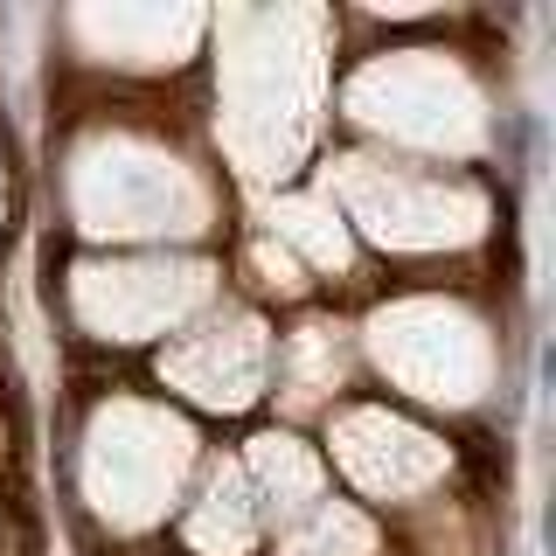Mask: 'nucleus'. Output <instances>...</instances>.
<instances>
[{"instance_id": "20e7f679", "label": "nucleus", "mask_w": 556, "mask_h": 556, "mask_svg": "<svg viewBox=\"0 0 556 556\" xmlns=\"http://www.w3.org/2000/svg\"><path fill=\"white\" fill-rule=\"evenodd\" d=\"M362 549H369V529H362L348 508H341V515L327 508L313 529H300V535L286 543V556H362Z\"/></svg>"}, {"instance_id": "f03ea898", "label": "nucleus", "mask_w": 556, "mask_h": 556, "mask_svg": "<svg viewBox=\"0 0 556 556\" xmlns=\"http://www.w3.org/2000/svg\"><path fill=\"white\" fill-rule=\"evenodd\" d=\"M251 529H257V515L243 508V480L223 466L216 486H208V508L188 521V535H195L202 549H243V543H251Z\"/></svg>"}, {"instance_id": "39448f33", "label": "nucleus", "mask_w": 556, "mask_h": 556, "mask_svg": "<svg viewBox=\"0 0 556 556\" xmlns=\"http://www.w3.org/2000/svg\"><path fill=\"white\" fill-rule=\"evenodd\" d=\"M251 466L265 473L271 494H313V459H306V452L292 445V439H257Z\"/></svg>"}, {"instance_id": "7ed1b4c3", "label": "nucleus", "mask_w": 556, "mask_h": 556, "mask_svg": "<svg viewBox=\"0 0 556 556\" xmlns=\"http://www.w3.org/2000/svg\"><path fill=\"white\" fill-rule=\"evenodd\" d=\"M278 237H292V243H306L313 251V265H348V237H341V223L327 216V208H313V202H278Z\"/></svg>"}, {"instance_id": "0eeeda50", "label": "nucleus", "mask_w": 556, "mask_h": 556, "mask_svg": "<svg viewBox=\"0 0 556 556\" xmlns=\"http://www.w3.org/2000/svg\"><path fill=\"white\" fill-rule=\"evenodd\" d=\"M257 271H265V286H278V292H300L306 286L300 265H292L286 251H271V243H257Z\"/></svg>"}, {"instance_id": "423d86ee", "label": "nucleus", "mask_w": 556, "mask_h": 556, "mask_svg": "<svg viewBox=\"0 0 556 556\" xmlns=\"http://www.w3.org/2000/svg\"><path fill=\"white\" fill-rule=\"evenodd\" d=\"M320 341H327V327H306L300 334V355H320ZM341 362H300V376H292V404H313V390L320 382H334Z\"/></svg>"}, {"instance_id": "f257e3e1", "label": "nucleus", "mask_w": 556, "mask_h": 556, "mask_svg": "<svg viewBox=\"0 0 556 556\" xmlns=\"http://www.w3.org/2000/svg\"><path fill=\"white\" fill-rule=\"evenodd\" d=\"M257 362H265L257 327L251 320H230V334H223V348H208V362L174 355V376H181L195 396H208V404H243V396H251V382H257Z\"/></svg>"}]
</instances>
